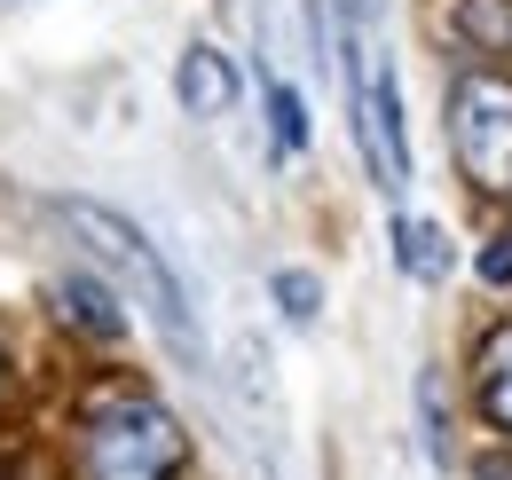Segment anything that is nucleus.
Listing matches in <instances>:
<instances>
[{
  "label": "nucleus",
  "instance_id": "nucleus-1",
  "mask_svg": "<svg viewBox=\"0 0 512 480\" xmlns=\"http://www.w3.org/2000/svg\"><path fill=\"white\" fill-rule=\"evenodd\" d=\"M56 221H71L87 252L103 260V268H119L127 276V292L150 307V323L166 331V347L182 362H205V339H197V307H190V284L174 276V260H166V244L150 237L134 213L119 205H103V197H56Z\"/></svg>",
  "mask_w": 512,
  "mask_h": 480
},
{
  "label": "nucleus",
  "instance_id": "nucleus-2",
  "mask_svg": "<svg viewBox=\"0 0 512 480\" xmlns=\"http://www.w3.org/2000/svg\"><path fill=\"white\" fill-rule=\"evenodd\" d=\"M190 433L158 394H95L79 410V480H182Z\"/></svg>",
  "mask_w": 512,
  "mask_h": 480
},
{
  "label": "nucleus",
  "instance_id": "nucleus-3",
  "mask_svg": "<svg viewBox=\"0 0 512 480\" xmlns=\"http://www.w3.org/2000/svg\"><path fill=\"white\" fill-rule=\"evenodd\" d=\"M449 158L481 197H512V79L457 71L449 79Z\"/></svg>",
  "mask_w": 512,
  "mask_h": 480
},
{
  "label": "nucleus",
  "instance_id": "nucleus-4",
  "mask_svg": "<svg viewBox=\"0 0 512 480\" xmlns=\"http://www.w3.org/2000/svg\"><path fill=\"white\" fill-rule=\"evenodd\" d=\"M56 307H64L71 331H87L95 347H119V339H127V307H119V292H111L103 276H87V268H64V276H56Z\"/></svg>",
  "mask_w": 512,
  "mask_h": 480
},
{
  "label": "nucleus",
  "instance_id": "nucleus-5",
  "mask_svg": "<svg viewBox=\"0 0 512 480\" xmlns=\"http://www.w3.org/2000/svg\"><path fill=\"white\" fill-rule=\"evenodd\" d=\"M174 95L190 119H221L237 103V56H221L213 40H190L182 48V71H174Z\"/></svg>",
  "mask_w": 512,
  "mask_h": 480
},
{
  "label": "nucleus",
  "instance_id": "nucleus-6",
  "mask_svg": "<svg viewBox=\"0 0 512 480\" xmlns=\"http://www.w3.org/2000/svg\"><path fill=\"white\" fill-rule=\"evenodd\" d=\"M473 402L497 433H512V323H497L481 339V355H473Z\"/></svg>",
  "mask_w": 512,
  "mask_h": 480
},
{
  "label": "nucleus",
  "instance_id": "nucleus-7",
  "mask_svg": "<svg viewBox=\"0 0 512 480\" xmlns=\"http://www.w3.org/2000/svg\"><path fill=\"white\" fill-rule=\"evenodd\" d=\"M394 268H402V276H418V284H442L449 268H457V252H449L442 221H418V213H394Z\"/></svg>",
  "mask_w": 512,
  "mask_h": 480
},
{
  "label": "nucleus",
  "instance_id": "nucleus-8",
  "mask_svg": "<svg viewBox=\"0 0 512 480\" xmlns=\"http://www.w3.org/2000/svg\"><path fill=\"white\" fill-rule=\"evenodd\" d=\"M260 103H268V142H276V158H300V150L316 142V126H308V95H300L284 71L260 79Z\"/></svg>",
  "mask_w": 512,
  "mask_h": 480
},
{
  "label": "nucleus",
  "instance_id": "nucleus-9",
  "mask_svg": "<svg viewBox=\"0 0 512 480\" xmlns=\"http://www.w3.org/2000/svg\"><path fill=\"white\" fill-rule=\"evenodd\" d=\"M449 24H457V40H465L473 56L512 63V0H457Z\"/></svg>",
  "mask_w": 512,
  "mask_h": 480
},
{
  "label": "nucleus",
  "instance_id": "nucleus-10",
  "mask_svg": "<svg viewBox=\"0 0 512 480\" xmlns=\"http://www.w3.org/2000/svg\"><path fill=\"white\" fill-rule=\"evenodd\" d=\"M268 300H276L284 323L308 331V323L323 315V276H316V268H276V276H268Z\"/></svg>",
  "mask_w": 512,
  "mask_h": 480
},
{
  "label": "nucleus",
  "instance_id": "nucleus-11",
  "mask_svg": "<svg viewBox=\"0 0 512 480\" xmlns=\"http://www.w3.org/2000/svg\"><path fill=\"white\" fill-rule=\"evenodd\" d=\"M418 441H426L434 465H449V418H442V378L434 370L418 378Z\"/></svg>",
  "mask_w": 512,
  "mask_h": 480
},
{
  "label": "nucleus",
  "instance_id": "nucleus-12",
  "mask_svg": "<svg viewBox=\"0 0 512 480\" xmlns=\"http://www.w3.org/2000/svg\"><path fill=\"white\" fill-rule=\"evenodd\" d=\"M481 284H497V292H512V237L481 244Z\"/></svg>",
  "mask_w": 512,
  "mask_h": 480
},
{
  "label": "nucleus",
  "instance_id": "nucleus-13",
  "mask_svg": "<svg viewBox=\"0 0 512 480\" xmlns=\"http://www.w3.org/2000/svg\"><path fill=\"white\" fill-rule=\"evenodd\" d=\"M371 8H379V0H339V24H363Z\"/></svg>",
  "mask_w": 512,
  "mask_h": 480
},
{
  "label": "nucleus",
  "instance_id": "nucleus-14",
  "mask_svg": "<svg viewBox=\"0 0 512 480\" xmlns=\"http://www.w3.org/2000/svg\"><path fill=\"white\" fill-rule=\"evenodd\" d=\"M481 480H512V457H481Z\"/></svg>",
  "mask_w": 512,
  "mask_h": 480
},
{
  "label": "nucleus",
  "instance_id": "nucleus-15",
  "mask_svg": "<svg viewBox=\"0 0 512 480\" xmlns=\"http://www.w3.org/2000/svg\"><path fill=\"white\" fill-rule=\"evenodd\" d=\"M0 402H8V347H0Z\"/></svg>",
  "mask_w": 512,
  "mask_h": 480
}]
</instances>
